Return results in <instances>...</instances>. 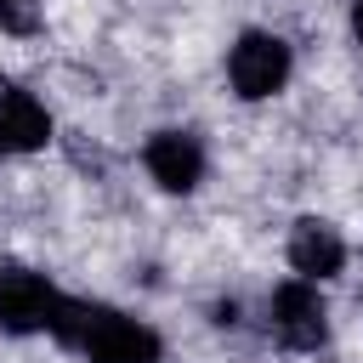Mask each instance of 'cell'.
<instances>
[{"label": "cell", "mask_w": 363, "mask_h": 363, "mask_svg": "<svg viewBox=\"0 0 363 363\" xmlns=\"http://www.w3.org/2000/svg\"><path fill=\"white\" fill-rule=\"evenodd\" d=\"M74 346L91 363H159V335L125 312H108V306H85Z\"/></svg>", "instance_id": "1"}, {"label": "cell", "mask_w": 363, "mask_h": 363, "mask_svg": "<svg viewBox=\"0 0 363 363\" xmlns=\"http://www.w3.org/2000/svg\"><path fill=\"white\" fill-rule=\"evenodd\" d=\"M289 68H295L289 45H284L278 34H261V28L244 34V40L233 45V57H227V79H233V91H238L244 102H261V96L284 91Z\"/></svg>", "instance_id": "2"}, {"label": "cell", "mask_w": 363, "mask_h": 363, "mask_svg": "<svg viewBox=\"0 0 363 363\" xmlns=\"http://www.w3.org/2000/svg\"><path fill=\"white\" fill-rule=\"evenodd\" d=\"M272 329H278V340L295 346V352L323 346V335H329V306H323L318 284H306V278L278 284V289H272Z\"/></svg>", "instance_id": "3"}, {"label": "cell", "mask_w": 363, "mask_h": 363, "mask_svg": "<svg viewBox=\"0 0 363 363\" xmlns=\"http://www.w3.org/2000/svg\"><path fill=\"white\" fill-rule=\"evenodd\" d=\"M57 289L28 272V267H6L0 272V329L6 335H34V329H51V312H57Z\"/></svg>", "instance_id": "4"}, {"label": "cell", "mask_w": 363, "mask_h": 363, "mask_svg": "<svg viewBox=\"0 0 363 363\" xmlns=\"http://www.w3.org/2000/svg\"><path fill=\"white\" fill-rule=\"evenodd\" d=\"M142 164L164 193H193L204 182V147L193 130H153L142 147Z\"/></svg>", "instance_id": "5"}, {"label": "cell", "mask_w": 363, "mask_h": 363, "mask_svg": "<svg viewBox=\"0 0 363 363\" xmlns=\"http://www.w3.org/2000/svg\"><path fill=\"white\" fill-rule=\"evenodd\" d=\"M289 267H295L306 284L335 278V272L346 267V244H340V233H335L329 221H318V216L295 221V233H289Z\"/></svg>", "instance_id": "6"}, {"label": "cell", "mask_w": 363, "mask_h": 363, "mask_svg": "<svg viewBox=\"0 0 363 363\" xmlns=\"http://www.w3.org/2000/svg\"><path fill=\"white\" fill-rule=\"evenodd\" d=\"M51 142V113L40 96H28L23 85H0V147H45Z\"/></svg>", "instance_id": "7"}, {"label": "cell", "mask_w": 363, "mask_h": 363, "mask_svg": "<svg viewBox=\"0 0 363 363\" xmlns=\"http://www.w3.org/2000/svg\"><path fill=\"white\" fill-rule=\"evenodd\" d=\"M0 23H6V28H28V11H23V0H0Z\"/></svg>", "instance_id": "8"}, {"label": "cell", "mask_w": 363, "mask_h": 363, "mask_svg": "<svg viewBox=\"0 0 363 363\" xmlns=\"http://www.w3.org/2000/svg\"><path fill=\"white\" fill-rule=\"evenodd\" d=\"M352 34H357V40H363V0H357V6H352Z\"/></svg>", "instance_id": "9"}, {"label": "cell", "mask_w": 363, "mask_h": 363, "mask_svg": "<svg viewBox=\"0 0 363 363\" xmlns=\"http://www.w3.org/2000/svg\"><path fill=\"white\" fill-rule=\"evenodd\" d=\"M0 153H6V147H0Z\"/></svg>", "instance_id": "10"}]
</instances>
